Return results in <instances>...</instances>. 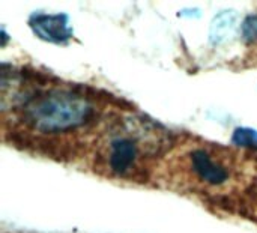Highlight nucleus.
<instances>
[{
  "label": "nucleus",
  "instance_id": "7ed1b4c3",
  "mask_svg": "<svg viewBox=\"0 0 257 233\" xmlns=\"http://www.w3.org/2000/svg\"><path fill=\"white\" fill-rule=\"evenodd\" d=\"M139 158V145L136 139L128 136L116 137L110 142L108 146V167L114 175L128 173Z\"/></svg>",
  "mask_w": 257,
  "mask_h": 233
},
{
  "label": "nucleus",
  "instance_id": "20e7f679",
  "mask_svg": "<svg viewBox=\"0 0 257 233\" xmlns=\"http://www.w3.org/2000/svg\"><path fill=\"white\" fill-rule=\"evenodd\" d=\"M191 167L193 172L209 185L224 184L229 178L227 169L218 161H215L205 149H196L191 154Z\"/></svg>",
  "mask_w": 257,
  "mask_h": 233
},
{
  "label": "nucleus",
  "instance_id": "423d86ee",
  "mask_svg": "<svg viewBox=\"0 0 257 233\" xmlns=\"http://www.w3.org/2000/svg\"><path fill=\"white\" fill-rule=\"evenodd\" d=\"M242 32L247 41H257V17H248L244 21Z\"/></svg>",
  "mask_w": 257,
  "mask_h": 233
},
{
  "label": "nucleus",
  "instance_id": "f03ea898",
  "mask_svg": "<svg viewBox=\"0 0 257 233\" xmlns=\"http://www.w3.org/2000/svg\"><path fill=\"white\" fill-rule=\"evenodd\" d=\"M29 26L39 39L47 42L63 44L72 38L66 14H36L29 18Z\"/></svg>",
  "mask_w": 257,
  "mask_h": 233
},
{
  "label": "nucleus",
  "instance_id": "f257e3e1",
  "mask_svg": "<svg viewBox=\"0 0 257 233\" xmlns=\"http://www.w3.org/2000/svg\"><path fill=\"white\" fill-rule=\"evenodd\" d=\"M92 102L71 89H51L30 96L23 107L24 122L41 133H66L89 122Z\"/></svg>",
  "mask_w": 257,
  "mask_h": 233
},
{
  "label": "nucleus",
  "instance_id": "39448f33",
  "mask_svg": "<svg viewBox=\"0 0 257 233\" xmlns=\"http://www.w3.org/2000/svg\"><path fill=\"white\" fill-rule=\"evenodd\" d=\"M232 142L239 148H250L257 151V131L251 128H236L233 131Z\"/></svg>",
  "mask_w": 257,
  "mask_h": 233
}]
</instances>
